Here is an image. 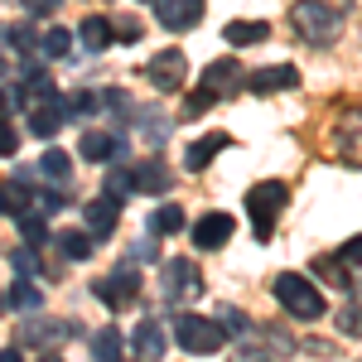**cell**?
<instances>
[{"label":"cell","mask_w":362,"mask_h":362,"mask_svg":"<svg viewBox=\"0 0 362 362\" xmlns=\"http://www.w3.org/2000/svg\"><path fill=\"white\" fill-rule=\"evenodd\" d=\"M290 20H295V34L309 39V44H334L338 29H343V10L338 5H324V0H300L295 10H290Z\"/></svg>","instance_id":"obj_1"},{"label":"cell","mask_w":362,"mask_h":362,"mask_svg":"<svg viewBox=\"0 0 362 362\" xmlns=\"http://www.w3.org/2000/svg\"><path fill=\"white\" fill-rule=\"evenodd\" d=\"M276 300L285 305V314H295V319H324V295L314 290V280L309 276H295V271H285L276 276Z\"/></svg>","instance_id":"obj_2"},{"label":"cell","mask_w":362,"mask_h":362,"mask_svg":"<svg viewBox=\"0 0 362 362\" xmlns=\"http://www.w3.org/2000/svg\"><path fill=\"white\" fill-rule=\"evenodd\" d=\"M174 338H179L184 353H218L232 334L223 329V319H203V314H189V309H184V314L174 319Z\"/></svg>","instance_id":"obj_3"},{"label":"cell","mask_w":362,"mask_h":362,"mask_svg":"<svg viewBox=\"0 0 362 362\" xmlns=\"http://www.w3.org/2000/svg\"><path fill=\"white\" fill-rule=\"evenodd\" d=\"M290 203V189L280 184V179H266V184H256L247 194V213H251V227H256V237L261 242H271V232H276V218L280 208Z\"/></svg>","instance_id":"obj_4"},{"label":"cell","mask_w":362,"mask_h":362,"mask_svg":"<svg viewBox=\"0 0 362 362\" xmlns=\"http://www.w3.org/2000/svg\"><path fill=\"white\" fill-rule=\"evenodd\" d=\"M145 78H150V87H160V92H184V83H189V58H184V49H160V54H150Z\"/></svg>","instance_id":"obj_5"},{"label":"cell","mask_w":362,"mask_h":362,"mask_svg":"<svg viewBox=\"0 0 362 362\" xmlns=\"http://www.w3.org/2000/svg\"><path fill=\"white\" fill-rule=\"evenodd\" d=\"M165 300L169 305H179V300H198L203 295V276H198V266L189 256H169L165 261Z\"/></svg>","instance_id":"obj_6"},{"label":"cell","mask_w":362,"mask_h":362,"mask_svg":"<svg viewBox=\"0 0 362 362\" xmlns=\"http://www.w3.org/2000/svg\"><path fill=\"white\" fill-rule=\"evenodd\" d=\"M73 334H78L73 319H25V343L34 353H44V358H54Z\"/></svg>","instance_id":"obj_7"},{"label":"cell","mask_w":362,"mask_h":362,"mask_svg":"<svg viewBox=\"0 0 362 362\" xmlns=\"http://www.w3.org/2000/svg\"><path fill=\"white\" fill-rule=\"evenodd\" d=\"M92 295L102 300L107 309H131L140 300V276L131 271V266H121L116 276H102V280H92Z\"/></svg>","instance_id":"obj_8"},{"label":"cell","mask_w":362,"mask_h":362,"mask_svg":"<svg viewBox=\"0 0 362 362\" xmlns=\"http://www.w3.org/2000/svg\"><path fill=\"white\" fill-rule=\"evenodd\" d=\"M334 150H338L343 165L362 169V107H348L334 121Z\"/></svg>","instance_id":"obj_9"},{"label":"cell","mask_w":362,"mask_h":362,"mask_svg":"<svg viewBox=\"0 0 362 362\" xmlns=\"http://www.w3.org/2000/svg\"><path fill=\"white\" fill-rule=\"evenodd\" d=\"M155 5V20L169 29V34H184L203 20V0H150Z\"/></svg>","instance_id":"obj_10"},{"label":"cell","mask_w":362,"mask_h":362,"mask_svg":"<svg viewBox=\"0 0 362 362\" xmlns=\"http://www.w3.org/2000/svg\"><path fill=\"white\" fill-rule=\"evenodd\" d=\"M242 83H247V68H242L237 58H213V63L203 68V87H208L213 97H232Z\"/></svg>","instance_id":"obj_11"},{"label":"cell","mask_w":362,"mask_h":362,"mask_svg":"<svg viewBox=\"0 0 362 362\" xmlns=\"http://www.w3.org/2000/svg\"><path fill=\"white\" fill-rule=\"evenodd\" d=\"M232 232H237V223H232V213H203L194 223V242L203 251H218L232 242Z\"/></svg>","instance_id":"obj_12"},{"label":"cell","mask_w":362,"mask_h":362,"mask_svg":"<svg viewBox=\"0 0 362 362\" xmlns=\"http://www.w3.org/2000/svg\"><path fill=\"white\" fill-rule=\"evenodd\" d=\"M247 87L261 97V92H290V87H300V68L295 63H276V68H256L247 73Z\"/></svg>","instance_id":"obj_13"},{"label":"cell","mask_w":362,"mask_h":362,"mask_svg":"<svg viewBox=\"0 0 362 362\" xmlns=\"http://www.w3.org/2000/svg\"><path fill=\"white\" fill-rule=\"evenodd\" d=\"M78 155H83V160H97V165H107V160L121 155V136H116V131H102V126H92V131H83V140H78Z\"/></svg>","instance_id":"obj_14"},{"label":"cell","mask_w":362,"mask_h":362,"mask_svg":"<svg viewBox=\"0 0 362 362\" xmlns=\"http://www.w3.org/2000/svg\"><path fill=\"white\" fill-rule=\"evenodd\" d=\"M136 189L140 194H169V189H174V169H169L160 155L140 160L136 165Z\"/></svg>","instance_id":"obj_15"},{"label":"cell","mask_w":362,"mask_h":362,"mask_svg":"<svg viewBox=\"0 0 362 362\" xmlns=\"http://www.w3.org/2000/svg\"><path fill=\"white\" fill-rule=\"evenodd\" d=\"M116 223H121V194H102L87 203V227L97 232V237H112Z\"/></svg>","instance_id":"obj_16"},{"label":"cell","mask_w":362,"mask_h":362,"mask_svg":"<svg viewBox=\"0 0 362 362\" xmlns=\"http://www.w3.org/2000/svg\"><path fill=\"white\" fill-rule=\"evenodd\" d=\"M227 145H232V140H227L223 131H208L203 140H194V145H189V155H184V169H194V174H203V169L213 165V155H223Z\"/></svg>","instance_id":"obj_17"},{"label":"cell","mask_w":362,"mask_h":362,"mask_svg":"<svg viewBox=\"0 0 362 362\" xmlns=\"http://www.w3.org/2000/svg\"><path fill=\"white\" fill-rule=\"evenodd\" d=\"M54 242L68 261H87V256L97 251V232H92V227H73V232H58Z\"/></svg>","instance_id":"obj_18"},{"label":"cell","mask_w":362,"mask_h":362,"mask_svg":"<svg viewBox=\"0 0 362 362\" xmlns=\"http://www.w3.org/2000/svg\"><path fill=\"white\" fill-rule=\"evenodd\" d=\"M78 39H83L87 54H102V49L116 39V25H112V20H102V15H87L83 29H78Z\"/></svg>","instance_id":"obj_19"},{"label":"cell","mask_w":362,"mask_h":362,"mask_svg":"<svg viewBox=\"0 0 362 362\" xmlns=\"http://www.w3.org/2000/svg\"><path fill=\"white\" fill-rule=\"evenodd\" d=\"M223 39L232 49H242V44H266V39H271V25H266V20H232V25L223 29Z\"/></svg>","instance_id":"obj_20"},{"label":"cell","mask_w":362,"mask_h":362,"mask_svg":"<svg viewBox=\"0 0 362 362\" xmlns=\"http://www.w3.org/2000/svg\"><path fill=\"white\" fill-rule=\"evenodd\" d=\"M131 348H136L140 358H165V334H160V324H155V319H140Z\"/></svg>","instance_id":"obj_21"},{"label":"cell","mask_w":362,"mask_h":362,"mask_svg":"<svg viewBox=\"0 0 362 362\" xmlns=\"http://www.w3.org/2000/svg\"><path fill=\"white\" fill-rule=\"evenodd\" d=\"M29 203H34V189H29V179H15V184H0V208H5L10 218H20V213H29Z\"/></svg>","instance_id":"obj_22"},{"label":"cell","mask_w":362,"mask_h":362,"mask_svg":"<svg viewBox=\"0 0 362 362\" xmlns=\"http://www.w3.org/2000/svg\"><path fill=\"white\" fill-rule=\"evenodd\" d=\"M39 174H44L49 184H58V189H63V184L73 179V160H68L63 150H44V160H39Z\"/></svg>","instance_id":"obj_23"},{"label":"cell","mask_w":362,"mask_h":362,"mask_svg":"<svg viewBox=\"0 0 362 362\" xmlns=\"http://www.w3.org/2000/svg\"><path fill=\"white\" fill-rule=\"evenodd\" d=\"M150 232H184V208L179 203H165V208H155V218H150Z\"/></svg>","instance_id":"obj_24"},{"label":"cell","mask_w":362,"mask_h":362,"mask_svg":"<svg viewBox=\"0 0 362 362\" xmlns=\"http://www.w3.org/2000/svg\"><path fill=\"white\" fill-rule=\"evenodd\" d=\"M39 44H44V54H49V58H68V49H73V34H68V29H49Z\"/></svg>","instance_id":"obj_25"},{"label":"cell","mask_w":362,"mask_h":362,"mask_svg":"<svg viewBox=\"0 0 362 362\" xmlns=\"http://www.w3.org/2000/svg\"><path fill=\"white\" fill-rule=\"evenodd\" d=\"M20 232H25L29 247H39V242L49 237V227H44V213H20Z\"/></svg>","instance_id":"obj_26"},{"label":"cell","mask_w":362,"mask_h":362,"mask_svg":"<svg viewBox=\"0 0 362 362\" xmlns=\"http://www.w3.org/2000/svg\"><path fill=\"white\" fill-rule=\"evenodd\" d=\"M92 353H97V358H121V334H116V329L92 334Z\"/></svg>","instance_id":"obj_27"},{"label":"cell","mask_w":362,"mask_h":362,"mask_svg":"<svg viewBox=\"0 0 362 362\" xmlns=\"http://www.w3.org/2000/svg\"><path fill=\"white\" fill-rule=\"evenodd\" d=\"M10 305L15 309H39V290H34L29 280H15V285H10Z\"/></svg>","instance_id":"obj_28"},{"label":"cell","mask_w":362,"mask_h":362,"mask_svg":"<svg viewBox=\"0 0 362 362\" xmlns=\"http://www.w3.org/2000/svg\"><path fill=\"white\" fill-rule=\"evenodd\" d=\"M140 136H150V145H160V140L169 136L165 116H160V112H145V116H140Z\"/></svg>","instance_id":"obj_29"},{"label":"cell","mask_w":362,"mask_h":362,"mask_svg":"<svg viewBox=\"0 0 362 362\" xmlns=\"http://www.w3.org/2000/svg\"><path fill=\"white\" fill-rule=\"evenodd\" d=\"M218 319H223V329H227L232 338H247V334H251V324H247V314H242V309H223Z\"/></svg>","instance_id":"obj_30"},{"label":"cell","mask_w":362,"mask_h":362,"mask_svg":"<svg viewBox=\"0 0 362 362\" xmlns=\"http://www.w3.org/2000/svg\"><path fill=\"white\" fill-rule=\"evenodd\" d=\"M338 329L348 338H362V305H348L343 314H338Z\"/></svg>","instance_id":"obj_31"},{"label":"cell","mask_w":362,"mask_h":362,"mask_svg":"<svg viewBox=\"0 0 362 362\" xmlns=\"http://www.w3.org/2000/svg\"><path fill=\"white\" fill-rule=\"evenodd\" d=\"M213 102H218V97H213L208 87H198V92H189V97H184V116H198V112H208Z\"/></svg>","instance_id":"obj_32"},{"label":"cell","mask_w":362,"mask_h":362,"mask_svg":"<svg viewBox=\"0 0 362 362\" xmlns=\"http://www.w3.org/2000/svg\"><path fill=\"white\" fill-rule=\"evenodd\" d=\"M15 107H25V92H15L10 83H0V121L15 112Z\"/></svg>","instance_id":"obj_33"},{"label":"cell","mask_w":362,"mask_h":362,"mask_svg":"<svg viewBox=\"0 0 362 362\" xmlns=\"http://www.w3.org/2000/svg\"><path fill=\"white\" fill-rule=\"evenodd\" d=\"M15 150H20V131L10 121H0V155H15Z\"/></svg>","instance_id":"obj_34"},{"label":"cell","mask_w":362,"mask_h":362,"mask_svg":"<svg viewBox=\"0 0 362 362\" xmlns=\"http://www.w3.org/2000/svg\"><path fill=\"white\" fill-rule=\"evenodd\" d=\"M20 5H25L29 15H39V20H49V15H54V10L63 5V0H20Z\"/></svg>","instance_id":"obj_35"},{"label":"cell","mask_w":362,"mask_h":362,"mask_svg":"<svg viewBox=\"0 0 362 362\" xmlns=\"http://www.w3.org/2000/svg\"><path fill=\"white\" fill-rule=\"evenodd\" d=\"M338 256H343V261H348V266H362V237H348V242H343V251H338Z\"/></svg>","instance_id":"obj_36"},{"label":"cell","mask_w":362,"mask_h":362,"mask_svg":"<svg viewBox=\"0 0 362 362\" xmlns=\"http://www.w3.org/2000/svg\"><path fill=\"white\" fill-rule=\"evenodd\" d=\"M10 44H15L20 54H29V49H34V34H29L25 25H15V29H10Z\"/></svg>","instance_id":"obj_37"},{"label":"cell","mask_w":362,"mask_h":362,"mask_svg":"<svg viewBox=\"0 0 362 362\" xmlns=\"http://www.w3.org/2000/svg\"><path fill=\"white\" fill-rule=\"evenodd\" d=\"M58 208H63V198H58V184H54L49 194H39V213L49 218V213H58Z\"/></svg>","instance_id":"obj_38"},{"label":"cell","mask_w":362,"mask_h":362,"mask_svg":"<svg viewBox=\"0 0 362 362\" xmlns=\"http://www.w3.org/2000/svg\"><path fill=\"white\" fill-rule=\"evenodd\" d=\"M155 256H160L155 242H136V251H131V261H155Z\"/></svg>","instance_id":"obj_39"},{"label":"cell","mask_w":362,"mask_h":362,"mask_svg":"<svg viewBox=\"0 0 362 362\" xmlns=\"http://www.w3.org/2000/svg\"><path fill=\"white\" fill-rule=\"evenodd\" d=\"M39 266V256H34V247L29 251H15V271H34Z\"/></svg>","instance_id":"obj_40"},{"label":"cell","mask_w":362,"mask_h":362,"mask_svg":"<svg viewBox=\"0 0 362 362\" xmlns=\"http://www.w3.org/2000/svg\"><path fill=\"white\" fill-rule=\"evenodd\" d=\"M116 34H121V39H136L140 25H136V20H121V25H116Z\"/></svg>","instance_id":"obj_41"},{"label":"cell","mask_w":362,"mask_h":362,"mask_svg":"<svg viewBox=\"0 0 362 362\" xmlns=\"http://www.w3.org/2000/svg\"><path fill=\"white\" fill-rule=\"evenodd\" d=\"M5 78H10V63H5V58H0V83H5Z\"/></svg>","instance_id":"obj_42"},{"label":"cell","mask_w":362,"mask_h":362,"mask_svg":"<svg viewBox=\"0 0 362 362\" xmlns=\"http://www.w3.org/2000/svg\"><path fill=\"white\" fill-rule=\"evenodd\" d=\"M5 305H10V300H5V295H0V314H5Z\"/></svg>","instance_id":"obj_43"},{"label":"cell","mask_w":362,"mask_h":362,"mask_svg":"<svg viewBox=\"0 0 362 362\" xmlns=\"http://www.w3.org/2000/svg\"><path fill=\"white\" fill-rule=\"evenodd\" d=\"M0 213H5V208H0Z\"/></svg>","instance_id":"obj_44"},{"label":"cell","mask_w":362,"mask_h":362,"mask_svg":"<svg viewBox=\"0 0 362 362\" xmlns=\"http://www.w3.org/2000/svg\"><path fill=\"white\" fill-rule=\"evenodd\" d=\"M140 5H145V0H140Z\"/></svg>","instance_id":"obj_45"}]
</instances>
